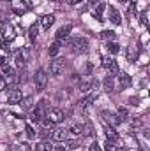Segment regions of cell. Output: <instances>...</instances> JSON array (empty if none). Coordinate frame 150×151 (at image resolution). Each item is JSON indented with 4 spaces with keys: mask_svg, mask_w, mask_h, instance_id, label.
<instances>
[{
    "mask_svg": "<svg viewBox=\"0 0 150 151\" xmlns=\"http://www.w3.org/2000/svg\"><path fill=\"white\" fill-rule=\"evenodd\" d=\"M64 118H66V114L62 109H48V114H46V119L51 123V125H58V123H62L64 121Z\"/></svg>",
    "mask_w": 150,
    "mask_h": 151,
    "instance_id": "6da1fadb",
    "label": "cell"
},
{
    "mask_svg": "<svg viewBox=\"0 0 150 151\" xmlns=\"http://www.w3.org/2000/svg\"><path fill=\"white\" fill-rule=\"evenodd\" d=\"M69 46L73 47V51H78V53H87L88 51V40L83 37H76L73 40H69Z\"/></svg>",
    "mask_w": 150,
    "mask_h": 151,
    "instance_id": "7a4b0ae2",
    "label": "cell"
},
{
    "mask_svg": "<svg viewBox=\"0 0 150 151\" xmlns=\"http://www.w3.org/2000/svg\"><path fill=\"white\" fill-rule=\"evenodd\" d=\"M48 114V102L46 100H41L37 104V107L34 109V114H32V119L34 121H42Z\"/></svg>",
    "mask_w": 150,
    "mask_h": 151,
    "instance_id": "3957f363",
    "label": "cell"
},
{
    "mask_svg": "<svg viewBox=\"0 0 150 151\" xmlns=\"http://www.w3.org/2000/svg\"><path fill=\"white\" fill-rule=\"evenodd\" d=\"M34 83H36V90H37V91H42V90L46 88V84H48V74H46L42 69L36 70V76H34Z\"/></svg>",
    "mask_w": 150,
    "mask_h": 151,
    "instance_id": "277c9868",
    "label": "cell"
},
{
    "mask_svg": "<svg viewBox=\"0 0 150 151\" xmlns=\"http://www.w3.org/2000/svg\"><path fill=\"white\" fill-rule=\"evenodd\" d=\"M66 70V58H55L50 63V72L53 76H60Z\"/></svg>",
    "mask_w": 150,
    "mask_h": 151,
    "instance_id": "5b68a950",
    "label": "cell"
},
{
    "mask_svg": "<svg viewBox=\"0 0 150 151\" xmlns=\"http://www.w3.org/2000/svg\"><path fill=\"white\" fill-rule=\"evenodd\" d=\"M50 137H51L53 141H57V142H64V141H67V137H69V132H67V128L57 127V128H53V130L50 132Z\"/></svg>",
    "mask_w": 150,
    "mask_h": 151,
    "instance_id": "8992f818",
    "label": "cell"
},
{
    "mask_svg": "<svg viewBox=\"0 0 150 151\" xmlns=\"http://www.w3.org/2000/svg\"><path fill=\"white\" fill-rule=\"evenodd\" d=\"M101 119L104 121V125H108V127H117V125H120L122 121H120V118L117 116V114L110 113V111H101Z\"/></svg>",
    "mask_w": 150,
    "mask_h": 151,
    "instance_id": "52a82bcc",
    "label": "cell"
},
{
    "mask_svg": "<svg viewBox=\"0 0 150 151\" xmlns=\"http://www.w3.org/2000/svg\"><path fill=\"white\" fill-rule=\"evenodd\" d=\"M53 23H55V16H53V14H44V16L39 19V25H41L42 30H50Z\"/></svg>",
    "mask_w": 150,
    "mask_h": 151,
    "instance_id": "ba28073f",
    "label": "cell"
},
{
    "mask_svg": "<svg viewBox=\"0 0 150 151\" xmlns=\"http://www.w3.org/2000/svg\"><path fill=\"white\" fill-rule=\"evenodd\" d=\"M23 100V93L20 90H11L9 95H7V102L9 104H20Z\"/></svg>",
    "mask_w": 150,
    "mask_h": 151,
    "instance_id": "9c48e42d",
    "label": "cell"
},
{
    "mask_svg": "<svg viewBox=\"0 0 150 151\" xmlns=\"http://www.w3.org/2000/svg\"><path fill=\"white\" fill-rule=\"evenodd\" d=\"M103 67L108 69V70H111V72H117V74H118V63L113 60L111 56H104V58H103Z\"/></svg>",
    "mask_w": 150,
    "mask_h": 151,
    "instance_id": "30bf717a",
    "label": "cell"
},
{
    "mask_svg": "<svg viewBox=\"0 0 150 151\" xmlns=\"http://www.w3.org/2000/svg\"><path fill=\"white\" fill-rule=\"evenodd\" d=\"M71 30H73V27H71V25H64V27H60V28L57 30V34H55V37H57V40H62V39L69 37Z\"/></svg>",
    "mask_w": 150,
    "mask_h": 151,
    "instance_id": "8fae6325",
    "label": "cell"
},
{
    "mask_svg": "<svg viewBox=\"0 0 150 151\" xmlns=\"http://www.w3.org/2000/svg\"><path fill=\"white\" fill-rule=\"evenodd\" d=\"M2 32H4V39L9 40V42L14 40V37H16V34H14V27H12V25H7V23H5V25L2 27Z\"/></svg>",
    "mask_w": 150,
    "mask_h": 151,
    "instance_id": "7c38bea8",
    "label": "cell"
},
{
    "mask_svg": "<svg viewBox=\"0 0 150 151\" xmlns=\"http://www.w3.org/2000/svg\"><path fill=\"white\" fill-rule=\"evenodd\" d=\"M103 86H104V91L111 93L113 90H115V76H113V74L106 76V77H104V81H103Z\"/></svg>",
    "mask_w": 150,
    "mask_h": 151,
    "instance_id": "4fadbf2b",
    "label": "cell"
},
{
    "mask_svg": "<svg viewBox=\"0 0 150 151\" xmlns=\"http://www.w3.org/2000/svg\"><path fill=\"white\" fill-rule=\"evenodd\" d=\"M118 84L122 86V88H129L131 86V76L125 74V72H118Z\"/></svg>",
    "mask_w": 150,
    "mask_h": 151,
    "instance_id": "5bb4252c",
    "label": "cell"
},
{
    "mask_svg": "<svg viewBox=\"0 0 150 151\" xmlns=\"http://www.w3.org/2000/svg\"><path fill=\"white\" fill-rule=\"evenodd\" d=\"M108 11H110V19H111V23H113V25H120V23H122L120 12H118V11H117L115 7H110Z\"/></svg>",
    "mask_w": 150,
    "mask_h": 151,
    "instance_id": "9a60e30c",
    "label": "cell"
},
{
    "mask_svg": "<svg viewBox=\"0 0 150 151\" xmlns=\"http://www.w3.org/2000/svg\"><path fill=\"white\" fill-rule=\"evenodd\" d=\"M104 9H106V5H104L103 2H101L97 7H94V9H92V12H94V16H95V19H97V21H104V19H103V12H104Z\"/></svg>",
    "mask_w": 150,
    "mask_h": 151,
    "instance_id": "2e32d148",
    "label": "cell"
},
{
    "mask_svg": "<svg viewBox=\"0 0 150 151\" xmlns=\"http://www.w3.org/2000/svg\"><path fill=\"white\" fill-rule=\"evenodd\" d=\"M106 139H108V141H113V142L118 141V134H117L115 127H108V125H106Z\"/></svg>",
    "mask_w": 150,
    "mask_h": 151,
    "instance_id": "e0dca14e",
    "label": "cell"
},
{
    "mask_svg": "<svg viewBox=\"0 0 150 151\" xmlns=\"http://www.w3.org/2000/svg\"><path fill=\"white\" fill-rule=\"evenodd\" d=\"M25 63H27V51H18L16 53V65L23 67Z\"/></svg>",
    "mask_w": 150,
    "mask_h": 151,
    "instance_id": "ac0fdd59",
    "label": "cell"
},
{
    "mask_svg": "<svg viewBox=\"0 0 150 151\" xmlns=\"http://www.w3.org/2000/svg\"><path fill=\"white\" fill-rule=\"evenodd\" d=\"M37 35H39V27H37V23H34V25L28 28V39H30V42H36Z\"/></svg>",
    "mask_w": 150,
    "mask_h": 151,
    "instance_id": "d6986e66",
    "label": "cell"
},
{
    "mask_svg": "<svg viewBox=\"0 0 150 151\" xmlns=\"http://www.w3.org/2000/svg\"><path fill=\"white\" fill-rule=\"evenodd\" d=\"M60 47H62V42H60V40H55V42L50 46V49H48V51H50V56H57L58 51H60Z\"/></svg>",
    "mask_w": 150,
    "mask_h": 151,
    "instance_id": "ffe728a7",
    "label": "cell"
},
{
    "mask_svg": "<svg viewBox=\"0 0 150 151\" xmlns=\"http://www.w3.org/2000/svg\"><path fill=\"white\" fill-rule=\"evenodd\" d=\"M101 39H104L108 42H113V40H117V34L111 32V30H104V32H101Z\"/></svg>",
    "mask_w": 150,
    "mask_h": 151,
    "instance_id": "44dd1931",
    "label": "cell"
},
{
    "mask_svg": "<svg viewBox=\"0 0 150 151\" xmlns=\"http://www.w3.org/2000/svg\"><path fill=\"white\" fill-rule=\"evenodd\" d=\"M67 132H69V134H73L74 137H78V135H81V132H83V127H81V125H71V127L67 128Z\"/></svg>",
    "mask_w": 150,
    "mask_h": 151,
    "instance_id": "7402d4cb",
    "label": "cell"
},
{
    "mask_svg": "<svg viewBox=\"0 0 150 151\" xmlns=\"http://www.w3.org/2000/svg\"><path fill=\"white\" fill-rule=\"evenodd\" d=\"M53 150V146H51V142H48V141H42V142H39L36 151H51Z\"/></svg>",
    "mask_w": 150,
    "mask_h": 151,
    "instance_id": "603a6c76",
    "label": "cell"
},
{
    "mask_svg": "<svg viewBox=\"0 0 150 151\" xmlns=\"http://www.w3.org/2000/svg\"><path fill=\"white\" fill-rule=\"evenodd\" d=\"M21 102H23V104H21V107H23L25 111H28V109H32V104H34V99H32V97H27V99H23Z\"/></svg>",
    "mask_w": 150,
    "mask_h": 151,
    "instance_id": "cb8c5ba5",
    "label": "cell"
},
{
    "mask_svg": "<svg viewBox=\"0 0 150 151\" xmlns=\"http://www.w3.org/2000/svg\"><path fill=\"white\" fill-rule=\"evenodd\" d=\"M106 47H108V51H110L111 55H117V53L120 51V46H118L115 40H113V42H108V46H106Z\"/></svg>",
    "mask_w": 150,
    "mask_h": 151,
    "instance_id": "d4e9b609",
    "label": "cell"
},
{
    "mask_svg": "<svg viewBox=\"0 0 150 151\" xmlns=\"http://www.w3.org/2000/svg\"><path fill=\"white\" fill-rule=\"evenodd\" d=\"M92 90V81H87V83H81L79 84V91L81 93H88Z\"/></svg>",
    "mask_w": 150,
    "mask_h": 151,
    "instance_id": "484cf974",
    "label": "cell"
},
{
    "mask_svg": "<svg viewBox=\"0 0 150 151\" xmlns=\"http://www.w3.org/2000/svg\"><path fill=\"white\" fill-rule=\"evenodd\" d=\"M83 132H85V135H88V137H92V135H95V128L90 125V123H87L85 127H83Z\"/></svg>",
    "mask_w": 150,
    "mask_h": 151,
    "instance_id": "4316f807",
    "label": "cell"
},
{
    "mask_svg": "<svg viewBox=\"0 0 150 151\" xmlns=\"http://www.w3.org/2000/svg\"><path fill=\"white\" fill-rule=\"evenodd\" d=\"M4 69V74L7 76L9 79H14V76H16V70L12 69V67H9V65H5V67H2Z\"/></svg>",
    "mask_w": 150,
    "mask_h": 151,
    "instance_id": "83f0119b",
    "label": "cell"
},
{
    "mask_svg": "<svg viewBox=\"0 0 150 151\" xmlns=\"http://www.w3.org/2000/svg\"><path fill=\"white\" fill-rule=\"evenodd\" d=\"M117 116L120 118V121H124V119L129 116V113H127V109H125V107H118V109H117Z\"/></svg>",
    "mask_w": 150,
    "mask_h": 151,
    "instance_id": "f1b7e54d",
    "label": "cell"
},
{
    "mask_svg": "<svg viewBox=\"0 0 150 151\" xmlns=\"http://www.w3.org/2000/svg\"><path fill=\"white\" fill-rule=\"evenodd\" d=\"M27 137L28 139H36V132H34V128L30 125H27Z\"/></svg>",
    "mask_w": 150,
    "mask_h": 151,
    "instance_id": "f546056e",
    "label": "cell"
},
{
    "mask_svg": "<svg viewBox=\"0 0 150 151\" xmlns=\"http://www.w3.org/2000/svg\"><path fill=\"white\" fill-rule=\"evenodd\" d=\"M113 148H115V142L106 139V142H104V150H106V151H113Z\"/></svg>",
    "mask_w": 150,
    "mask_h": 151,
    "instance_id": "4dcf8cb0",
    "label": "cell"
},
{
    "mask_svg": "<svg viewBox=\"0 0 150 151\" xmlns=\"http://www.w3.org/2000/svg\"><path fill=\"white\" fill-rule=\"evenodd\" d=\"M66 146H67L69 150H76V148H78V142H76V141H66Z\"/></svg>",
    "mask_w": 150,
    "mask_h": 151,
    "instance_id": "1f68e13d",
    "label": "cell"
},
{
    "mask_svg": "<svg viewBox=\"0 0 150 151\" xmlns=\"http://www.w3.org/2000/svg\"><path fill=\"white\" fill-rule=\"evenodd\" d=\"M95 99H97V93H90V95H88V97H87V99H83V100H85V102H87V104H90V102H94V100H95Z\"/></svg>",
    "mask_w": 150,
    "mask_h": 151,
    "instance_id": "d6a6232c",
    "label": "cell"
},
{
    "mask_svg": "<svg viewBox=\"0 0 150 151\" xmlns=\"http://www.w3.org/2000/svg\"><path fill=\"white\" fill-rule=\"evenodd\" d=\"M50 132H51L50 128H42L39 134H41V137H42V139H46V137H50Z\"/></svg>",
    "mask_w": 150,
    "mask_h": 151,
    "instance_id": "836d02e7",
    "label": "cell"
},
{
    "mask_svg": "<svg viewBox=\"0 0 150 151\" xmlns=\"http://www.w3.org/2000/svg\"><path fill=\"white\" fill-rule=\"evenodd\" d=\"M20 2H21V4H23V5H25L27 9H32V7H34V4H32V0H20Z\"/></svg>",
    "mask_w": 150,
    "mask_h": 151,
    "instance_id": "e575fe53",
    "label": "cell"
},
{
    "mask_svg": "<svg viewBox=\"0 0 150 151\" xmlns=\"http://www.w3.org/2000/svg\"><path fill=\"white\" fill-rule=\"evenodd\" d=\"M88 151H101V148H99L97 142H92V144L88 146Z\"/></svg>",
    "mask_w": 150,
    "mask_h": 151,
    "instance_id": "d590c367",
    "label": "cell"
},
{
    "mask_svg": "<svg viewBox=\"0 0 150 151\" xmlns=\"http://www.w3.org/2000/svg\"><path fill=\"white\" fill-rule=\"evenodd\" d=\"M20 151H32V148H30V144H21V148H20Z\"/></svg>",
    "mask_w": 150,
    "mask_h": 151,
    "instance_id": "8d00e7d4",
    "label": "cell"
},
{
    "mask_svg": "<svg viewBox=\"0 0 150 151\" xmlns=\"http://www.w3.org/2000/svg\"><path fill=\"white\" fill-rule=\"evenodd\" d=\"M9 44H11V42H9V40H5V39H4V40H2V47H4V49H5V51H9Z\"/></svg>",
    "mask_w": 150,
    "mask_h": 151,
    "instance_id": "74e56055",
    "label": "cell"
},
{
    "mask_svg": "<svg viewBox=\"0 0 150 151\" xmlns=\"http://www.w3.org/2000/svg\"><path fill=\"white\" fill-rule=\"evenodd\" d=\"M141 23H143V25H147V11H143V12H141Z\"/></svg>",
    "mask_w": 150,
    "mask_h": 151,
    "instance_id": "f35d334b",
    "label": "cell"
},
{
    "mask_svg": "<svg viewBox=\"0 0 150 151\" xmlns=\"http://www.w3.org/2000/svg\"><path fill=\"white\" fill-rule=\"evenodd\" d=\"M92 70H94V65L88 62V63H87V74H92Z\"/></svg>",
    "mask_w": 150,
    "mask_h": 151,
    "instance_id": "ab89813d",
    "label": "cell"
},
{
    "mask_svg": "<svg viewBox=\"0 0 150 151\" xmlns=\"http://www.w3.org/2000/svg\"><path fill=\"white\" fill-rule=\"evenodd\" d=\"M99 4H101V0H90V7H92V9H94V7H97Z\"/></svg>",
    "mask_w": 150,
    "mask_h": 151,
    "instance_id": "60d3db41",
    "label": "cell"
},
{
    "mask_svg": "<svg viewBox=\"0 0 150 151\" xmlns=\"http://www.w3.org/2000/svg\"><path fill=\"white\" fill-rule=\"evenodd\" d=\"M5 84H7V83H5V79H2V77H0V91H2V90H5Z\"/></svg>",
    "mask_w": 150,
    "mask_h": 151,
    "instance_id": "b9f144b4",
    "label": "cell"
},
{
    "mask_svg": "<svg viewBox=\"0 0 150 151\" xmlns=\"http://www.w3.org/2000/svg\"><path fill=\"white\" fill-rule=\"evenodd\" d=\"M97 88H99V81L94 79V81H92V90H97Z\"/></svg>",
    "mask_w": 150,
    "mask_h": 151,
    "instance_id": "7bdbcfd3",
    "label": "cell"
},
{
    "mask_svg": "<svg viewBox=\"0 0 150 151\" xmlns=\"http://www.w3.org/2000/svg\"><path fill=\"white\" fill-rule=\"evenodd\" d=\"M0 67H5V56H0Z\"/></svg>",
    "mask_w": 150,
    "mask_h": 151,
    "instance_id": "ee69618b",
    "label": "cell"
},
{
    "mask_svg": "<svg viewBox=\"0 0 150 151\" xmlns=\"http://www.w3.org/2000/svg\"><path fill=\"white\" fill-rule=\"evenodd\" d=\"M81 0H67V4H71V5H76V4H79Z\"/></svg>",
    "mask_w": 150,
    "mask_h": 151,
    "instance_id": "f6af8a7d",
    "label": "cell"
},
{
    "mask_svg": "<svg viewBox=\"0 0 150 151\" xmlns=\"http://www.w3.org/2000/svg\"><path fill=\"white\" fill-rule=\"evenodd\" d=\"M113 151H127L125 148H113Z\"/></svg>",
    "mask_w": 150,
    "mask_h": 151,
    "instance_id": "bcb514c9",
    "label": "cell"
},
{
    "mask_svg": "<svg viewBox=\"0 0 150 151\" xmlns=\"http://www.w3.org/2000/svg\"><path fill=\"white\" fill-rule=\"evenodd\" d=\"M120 2H122V4H127V2H129V0H120Z\"/></svg>",
    "mask_w": 150,
    "mask_h": 151,
    "instance_id": "7dc6e473",
    "label": "cell"
},
{
    "mask_svg": "<svg viewBox=\"0 0 150 151\" xmlns=\"http://www.w3.org/2000/svg\"><path fill=\"white\" fill-rule=\"evenodd\" d=\"M51 2H62V0H51Z\"/></svg>",
    "mask_w": 150,
    "mask_h": 151,
    "instance_id": "c3c4849f",
    "label": "cell"
},
{
    "mask_svg": "<svg viewBox=\"0 0 150 151\" xmlns=\"http://www.w3.org/2000/svg\"><path fill=\"white\" fill-rule=\"evenodd\" d=\"M4 2H5V0H4Z\"/></svg>",
    "mask_w": 150,
    "mask_h": 151,
    "instance_id": "681fc988",
    "label": "cell"
}]
</instances>
